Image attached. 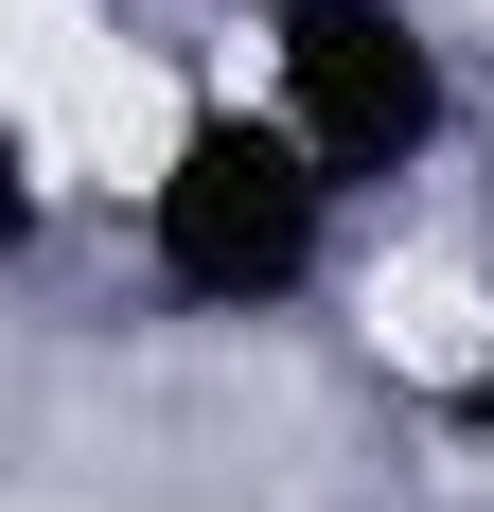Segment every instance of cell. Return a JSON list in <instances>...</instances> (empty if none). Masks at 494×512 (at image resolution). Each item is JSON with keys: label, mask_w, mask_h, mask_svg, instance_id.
I'll return each mask as SVG.
<instances>
[{"label": "cell", "mask_w": 494, "mask_h": 512, "mask_svg": "<svg viewBox=\"0 0 494 512\" xmlns=\"http://www.w3.org/2000/svg\"><path fill=\"white\" fill-rule=\"evenodd\" d=\"M247 71L353 212L459 159V36L424 0H247Z\"/></svg>", "instance_id": "7a4b0ae2"}, {"label": "cell", "mask_w": 494, "mask_h": 512, "mask_svg": "<svg viewBox=\"0 0 494 512\" xmlns=\"http://www.w3.org/2000/svg\"><path fill=\"white\" fill-rule=\"evenodd\" d=\"M442 424H459V460H477V477H494V336H477V354H459V371H442Z\"/></svg>", "instance_id": "3957f363"}, {"label": "cell", "mask_w": 494, "mask_h": 512, "mask_svg": "<svg viewBox=\"0 0 494 512\" xmlns=\"http://www.w3.org/2000/svg\"><path fill=\"white\" fill-rule=\"evenodd\" d=\"M0 248H36V195H18V142H0Z\"/></svg>", "instance_id": "277c9868"}, {"label": "cell", "mask_w": 494, "mask_h": 512, "mask_svg": "<svg viewBox=\"0 0 494 512\" xmlns=\"http://www.w3.org/2000/svg\"><path fill=\"white\" fill-rule=\"evenodd\" d=\"M124 248H142V283H159L177 318H212V336H283V318L336 283L353 195L283 142V106H265V89H212V106L159 124Z\"/></svg>", "instance_id": "6da1fadb"}]
</instances>
